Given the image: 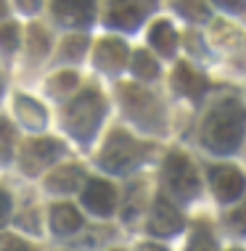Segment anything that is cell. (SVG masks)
Instances as JSON below:
<instances>
[{
	"instance_id": "1",
	"label": "cell",
	"mask_w": 246,
	"mask_h": 251,
	"mask_svg": "<svg viewBox=\"0 0 246 251\" xmlns=\"http://www.w3.org/2000/svg\"><path fill=\"white\" fill-rule=\"evenodd\" d=\"M246 135V108L241 100H222L204 119L201 140L209 151L233 153L241 148Z\"/></svg>"
},
{
	"instance_id": "2",
	"label": "cell",
	"mask_w": 246,
	"mask_h": 251,
	"mask_svg": "<svg viewBox=\"0 0 246 251\" xmlns=\"http://www.w3.org/2000/svg\"><path fill=\"white\" fill-rule=\"evenodd\" d=\"M104 114H106L104 96H101L98 90H93V87H87V90H82L77 98H72L69 103H66L64 125L74 138L85 143V140H90L95 135L101 119H104Z\"/></svg>"
},
{
	"instance_id": "3",
	"label": "cell",
	"mask_w": 246,
	"mask_h": 251,
	"mask_svg": "<svg viewBox=\"0 0 246 251\" xmlns=\"http://www.w3.org/2000/svg\"><path fill=\"white\" fill-rule=\"evenodd\" d=\"M143 159H146V146L138 143V140H135L133 135H127L125 130H114L106 138V143L98 153V164L111 175L133 172Z\"/></svg>"
},
{
	"instance_id": "4",
	"label": "cell",
	"mask_w": 246,
	"mask_h": 251,
	"mask_svg": "<svg viewBox=\"0 0 246 251\" xmlns=\"http://www.w3.org/2000/svg\"><path fill=\"white\" fill-rule=\"evenodd\" d=\"M164 185L177 201H191L199 196V175L191 159L180 151L167 153L164 161Z\"/></svg>"
},
{
	"instance_id": "5",
	"label": "cell",
	"mask_w": 246,
	"mask_h": 251,
	"mask_svg": "<svg viewBox=\"0 0 246 251\" xmlns=\"http://www.w3.org/2000/svg\"><path fill=\"white\" fill-rule=\"evenodd\" d=\"M64 153V146L53 138H32L19 148V167L24 175L35 177L37 172H43L45 167L56 164Z\"/></svg>"
},
{
	"instance_id": "6",
	"label": "cell",
	"mask_w": 246,
	"mask_h": 251,
	"mask_svg": "<svg viewBox=\"0 0 246 251\" xmlns=\"http://www.w3.org/2000/svg\"><path fill=\"white\" fill-rule=\"evenodd\" d=\"M148 8H151V0H109L106 24L122 32H133L146 19Z\"/></svg>"
},
{
	"instance_id": "7",
	"label": "cell",
	"mask_w": 246,
	"mask_h": 251,
	"mask_svg": "<svg viewBox=\"0 0 246 251\" xmlns=\"http://www.w3.org/2000/svg\"><path fill=\"white\" fill-rule=\"evenodd\" d=\"M82 206L95 217H111L117 209V188L109 180L90 177L82 188Z\"/></svg>"
},
{
	"instance_id": "8",
	"label": "cell",
	"mask_w": 246,
	"mask_h": 251,
	"mask_svg": "<svg viewBox=\"0 0 246 251\" xmlns=\"http://www.w3.org/2000/svg\"><path fill=\"white\" fill-rule=\"evenodd\" d=\"M209 185H212V193L222 203H230L238 196H244L246 177H244V172H238L230 164H215V167H209Z\"/></svg>"
},
{
	"instance_id": "9",
	"label": "cell",
	"mask_w": 246,
	"mask_h": 251,
	"mask_svg": "<svg viewBox=\"0 0 246 251\" xmlns=\"http://www.w3.org/2000/svg\"><path fill=\"white\" fill-rule=\"evenodd\" d=\"M122 98H125V108L135 122H140L143 127H154V119L162 122V108L151 93L140 90V87H122Z\"/></svg>"
},
{
	"instance_id": "10",
	"label": "cell",
	"mask_w": 246,
	"mask_h": 251,
	"mask_svg": "<svg viewBox=\"0 0 246 251\" xmlns=\"http://www.w3.org/2000/svg\"><path fill=\"white\" fill-rule=\"evenodd\" d=\"M186 220L183 214L175 209V203L167 201V196H159L154 201V209H151V220H148V230L154 235H175L180 233Z\"/></svg>"
},
{
	"instance_id": "11",
	"label": "cell",
	"mask_w": 246,
	"mask_h": 251,
	"mask_svg": "<svg viewBox=\"0 0 246 251\" xmlns=\"http://www.w3.org/2000/svg\"><path fill=\"white\" fill-rule=\"evenodd\" d=\"M53 13L66 26H87L95 19V0H53Z\"/></svg>"
},
{
	"instance_id": "12",
	"label": "cell",
	"mask_w": 246,
	"mask_h": 251,
	"mask_svg": "<svg viewBox=\"0 0 246 251\" xmlns=\"http://www.w3.org/2000/svg\"><path fill=\"white\" fill-rule=\"evenodd\" d=\"M95 66L101 72L117 74L119 69L127 66V45L117 37H104L98 45H95Z\"/></svg>"
},
{
	"instance_id": "13",
	"label": "cell",
	"mask_w": 246,
	"mask_h": 251,
	"mask_svg": "<svg viewBox=\"0 0 246 251\" xmlns=\"http://www.w3.org/2000/svg\"><path fill=\"white\" fill-rule=\"evenodd\" d=\"M85 172L80 164H61L45 177V188L53 193H72L85 188Z\"/></svg>"
},
{
	"instance_id": "14",
	"label": "cell",
	"mask_w": 246,
	"mask_h": 251,
	"mask_svg": "<svg viewBox=\"0 0 246 251\" xmlns=\"http://www.w3.org/2000/svg\"><path fill=\"white\" fill-rule=\"evenodd\" d=\"M51 227L56 235H74L82 227V214L72 203H53L51 206Z\"/></svg>"
},
{
	"instance_id": "15",
	"label": "cell",
	"mask_w": 246,
	"mask_h": 251,
	"mask_svg": "<svg viewBox=\"0 0 246 251\" xmlns=\"http://www.w3.org/2000/svg\"><path fill=\"white\" fill-rule=\"evenodd\" d=\"M172 87L180 96H188V98H196L207 90V79L201 74H196L188 64H177V69L172 74Z\"/></svg>"
},
{
	"instance_id": "16",
	"label": "cell",
	"mask_w": 246,
	"mask_h": 251,
	"mask_svg": "<svg viewBox=\"0 0 246 251\" xmlns=\"http://www.w3.org/2000/svg\"><path fill=\"white\" fill-rule=\"evenodd\" d=\"M13 108H16V117H19V122H22L24 127H29V130H40V127H45V122H48L45 108L40 106L37 100H32L29 96H16Z\"/></svg>"
},
{
	"instance_id": "17",
	"label": "cell",
	"mask_w": 246,
	"mask_h": 251,
	"mask_svg": "<svg viewBox=\"0 0 246 251\" xmlns=\"http://www.w3.org/2000/svg\"><path fill=\"white\" fill-rule=\"evenodd\" d=\"M148 40H151V45L162 53V56H172L175 48H177V32L172 29V24L164 22V19L154 22V26L148 29Z\"/></svg>"
},
{
	"instance_id": "18",
	"label": "cell",
	"mask_w": 246,
	"mask_h": 251,
	"mask_svg": "<svg viewBox=\"0 0 246 251\" xmlns=\"http://www.w3.org/2000/svg\"><path fill=\"white\" fill-rule=\"evenodd\" d=\"M133 74L138 79H154L156 74H159V64L151 58V53L148 50H135L133 53Z\"/></svg>"
},
{
	"instance_id": "19",
	"label": "cell",
	"mask_w": 246,
	"mask_h": 251,
	"mask_svg": "<svg viewBox=\"0 0 246 251\" xmlns=\"http://www.w3.org/2000/svg\"><path fill=\"white\" fill-rule=\"evenodd\" d=\"M27 45H29V56L43 58L45 53L51 50V35H48L40 24H32L29 32H27Z\"/></svg>"
},
{
	"instance_id": "20",
	"label": "cell",
	"mask_w": 246,
	"mask_h": 251,
	"mask_svg": "<svg viewBox=\"0 0 246 251\" xmlns=\"http://www.w3.org/2000/svg\"><path fill=\"white\" fill-rule=\"evenodd\" d=\"M80 82V77L74 72H58L51 77V82H48V90H51V96H66L69 90H74Z\"/></svg>"
},
{
	"instance_id": "21",
	"label": "cell",
	"mask_w": 246,
	"mask_h": 251,
	"mask_svg": "<svg viewBox=\"0 0 246 251\" xmlns=\"http://www.w3.org/2000/svg\"><path fill=\"white\" fill-rule=\"evenodd\" d=\"M143 199H146V185H143V182H133V185L127 188V201H125V212H122V217L130 220V217L138 214L140 206H143Z\"/></svg>"
},
{
	"instance_id": "22",
	"label": "cell",
	"mask_w": 246,
	"mask_h": 251,
	"mask_svg": "<svg viewBox=\"0 0 246 251\" xmlns=\"http://www.w3.org/2000/svg\"><path fill=\"white\" fill-rule=\"evenodd\" d=\"M13 143H16L13 127L8 125V119L0 117V164L11 161V156H13Z\"/></svg>"
},
{
	"instance_id": "23",
	"label": "cell",
	"mask_w": 246,
	"mask_h": 251,
	"mask_svg": "<svg viewBox=\"0 0 246 251\" xmlns=\"http://www.w3.org/2000/svg\"><path fill=\"white\" fill-rule=\"evenodd\" d=\"M177 11L191 22H204L209 19V8L204 5V0H177Z\"/></svg>"
},
{
	"instance_id": "24",
	"label": "cell",
	"mask_w": 246,
	"mask_h": 251,
	"mask_svg": "<svg viewBox=\"0 0 246 251\" xmlns=\"http://www.w3.org/2000/svg\"><path fill=\"white\" fill-rule=\"evenodd\" d=\"M85 50H87V37H82V35H72V37H66L64 43H61V56L69 58V61L82 58Z\"/></svg>"
},
{
	"instance_id": "25",
	"label": "cell",
	"mask_w": 246,
	"mask_h": 251,
	"mask_svg": "<svg viewBox=\"0 0 246 251\" xmlns=\"http://www.w3.org/2000/svg\"><path fill=\"white\" fill-rule=\"evenodd\" d=\"M188 251H217V246H215V241H212V235L207 233V230L199 227L193 233V238H191V243H188Z\"/></svg>"
},
{
	"instance_id": "26",
	"label": "cell",
	"mask_w": 246,
	"mask_h": 251,
	"mask_svg": "<svg viewBox=\"0 0 246 251\" xmlns=\"http://www.w3.org/2000/svg\"><path fill=\"white\" fill-rule=\"evenodd\" d=\"M19 45V26L16 24H0V48L3 50H13Z\"/></svg>"
},
{
	"instance_id": "27",
	"label": "cell",
	"mask_w": 246,
	"mask_h": 251,
	"mask_svg": "<svg viewBox=\"0 0 246 251\" xmlns=\"http://www.w3.org/2000/svg\"><path fill=\"white\" fill-rule=\"evenodd\" d=\"M0 251H35V249H32L24 238H16V235H5V238L0 241Z\"/></svg>"
},
{
	"instance_id": "28",
	"label": "cell",
	"mask_w": 246,
	"mask_h": 251,
	"mask_svg": "<svg viewBox=\"0 0 246 251\" xmlns=\"http://www.w3.org/2000/svg\"><path fill=\"white\" fill-rule=\"evenodd\" d=\"M228 222H230V227L238 230V233H246V203L244 206H236L233 212L228 214Z\"/></svg>"
},
{
	"instance_id": "29",
	"label": "cell",
	"mask_w": 246,
	"mask_h": 251,
	"mask_svg": "<svg viewBox=\"0 0 246 251\" xmlns=\"http://www.w3.org/2000/svg\"><path fill=\"white\" fill-rule=\"evenodd\" d=\"M19 225L27 227V230H32V233H37V230H40V217H37V212L22 214V217H19Z\"/></svg>"
},
{
	"instance_id": "30",
	"label": "cell",
	"mask_w": 246,
	"mask_h": 251,
	"mask_svg": "<svg viewBox=\"0 0 246 251\" xmlns=\"http://www.w3.org/2000/svg\"><path fill=\"white\" fill-rule=\"evenodd\" d=\"M215 5H217V8H222V11L238 13V11L246 8V0H215Z\"/></svg>"
},
{
	"instance_id": "31",
	"label": "cell",
	"mask_w": 246,
	"mask_h": 251,
	"mask_svg": "<svg viewBox=\"0 0 246 251\" xmlns=\"http://www.w3.org/2000/svg\"><path fill=\"white\" fill-rule=\"evenodd\" d=\"M8 209H11V196L0 188V225H3V220L8 217Z\"/></svg>"
},
{
	"instance_id": "32",
	"label": "cell",
	"mask_w": 246,
	"mask_h": 251,
	"mask_svg": "<svg viewBox=\"0 0 246 251\" xmlns=\"http://www.w3.org/2000/svg\"><path fill=\"white\" fill-rule=\"evenodd\" d=\"M16 5H19L24 13H37L40 5H43V0H16Z\"/></svg>"
},
{
	"instance_id": "33",
	"label": "cell",
	"mask_w": 246,
	"mask_h": 251,
	"mask_svg": "<svg viewBox=\"0 0 246 251\" xmlns=\"http://www.w3.org/2000/svg\"><path fill=\"white\" fill-rule=\"evenodd\" d=\"M138 251H167L164 246H156V243H140Z\"/></svg>"
},
{
	"instance_id": "34",
	"label": "cell",
	"mask_w": 246,
	"mask_h": 251,
	"mask_svg": "<svg viewBox=\"0 0 246 251\" xmlns=\"http://www.w3.org/2000/svg\"><path fill=\"white\" fill-rule=\"evenodd\" d=\"M3 16H5V5L0 3V19H3Z\"/></svg>"
},
{
	"instance_id": "35",
	"label": "cell",
	"mask_w": 246,
	"mask_h": 251,
	"mask_svg": "<svg viewBox=\"0 0 246 251\" xmlns=\"http://www.w3.org/2000/svg\"><path fill=\"white\" fill-rule=\"evenodd\" d=\"M230 251H238V249H230Z\"/></svg>"
}]
</instances>
